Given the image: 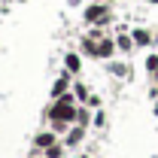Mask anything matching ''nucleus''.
Here are the masks:
<instances>
[{"instance_id":"obj_15","label":"nucleus","mask_w":158,"mask_h":158,"mask_svg":"<svg viewBox=\"0 0 158 158\" xmlns=\"http://www.w3.org/2000/svg\"><path fill=\"white\" fill-rule=\"evenodd\" d=\"M85 103H88V106H100V98H98V94H91V98L85 100Z\"/></svg>"},{"instance_id":"obj_4","label":"nucleus","mask_w":158,"mask_h":158,"mask_svg":"<svg viewBox=\"0 0 158 158\" xmlns=\"http://www.w3.org/2000/svg\"><path fill=\"white\" fill-rule=\"evenodd\" d=\"M79 46H82V52H85V55H88V58H98V49H100V40H94V37H88V34H85V37L79 40Z\"/></svg>"},{"instance_id":"obj_16","label":"nucleus","mask_w":158,"mask_h":158,"mask_svg":"<svg viewBox=\"0 0 158 158\" xmlns=\"http://www.w3.org/2000/svg\"><path fill=\"white\" fill-rule=\"evenodd\" d=\"M149 3H158V0H149Z\"/></svg>"},{"instance_id":"obj_14","label":"nucleus","mask_w":158,"mask_h":158,"mask_svg":"<svg viewBox=\"0 0 158 158\" xmlns=\"http://www.w3.org/2000/svg\"><path fill=\"white\" fill-rule=\"evenodd\" d=\"M67 125H70V122H52V131H55V134H64Z\"/></svg>"},{"instance_id":"obj_8","label":"nucleus","mask_w":158,"mask_h":158,"mask_svg":"<svg viewBox=\"0 0 158 158\" xmlns=\"http://www.w3.org/2000/svg\"><path fill=\"white\" fill-rule=\"evenodd\" d=\"M82 137H85V128L79 125V128H73V131L67 134V140H64V146H79V143H82Z\"/></svg>"},{"instance_id":"obj_6","label":"nucleus","mask_w":158,"mask_h":158,"mask_svg":"<svg viewBox=\"0 0 158 158\" xmlns=\"http://www.w3.org/2000/svg\"><path fill=\"white\" fill-rule=\"evenodd\" d=\"M131 37H134V43H137V46H149L155 34H152V31H146V27H137V31H134Z\"/></svg>"},{"instance_id":"obj_1","label":"nucleus","mask_w":158,"mask_h":158,"mask_svg":"<svg viewBox=\"0 0 158 158\" xmlns=\"http://www.w3.org/2000/svg\"><path fill=\"white\" fill-rule=\"evenodd\" d=\"M116 52H118V46H116V40H113V37H110V34H106V37L100 40V49H98V58H100V61H110V58H113V55H116Z\"/></svg>"},{"instance_id":"obj_13","label":"nucleus","mask_w":158,"mask_h":158,"mask_svg":"<svg viewBox=\"0 0 158 158\" xmlns=\"http://www.w3.org/2000/svg\"><path fill=\"white\" fill-rule=\"evenodd\" d=\"M76 122L82 125V128L88 125V110H85V106H79V116H76Z\"/></svg>"},{"instance_id":"obj_10","label":"nucleus","mask_w":158,"mask_h":158,"mask_svg":"<svg viewBox=\"0 0 158 158\" xmlns=\"http://www.w3.org/2000/svg\"><path fill=\"white\" fill-rule=\"evenodd\" d=\"M110 70H113L116 76H128V79H131V67H128V64H122V61H118V64H110Z\"/></svg>"},{"instance_id":"obj_3","label":"nucleus","mask_w":158,"mask_h":158,"mask_svg":"<svg viewBox=\"0 0 158 158\" xmlns=\"http://www.w3.org/2000/svg\"><path fill=\"white\" fill-rule=\"evenodd\" d=\"M58 143V134L55 131H40L37 137H34V146L37 149H49V146H55Z\"/></svg>"},{"instance_id":"obj_11","label":"nucleus","mask_w":158,"mask_h":158,"mask_svg":"<svg viewBox=\"0 0 158 158\" xmlns=\"http://www.w3.org/2000/svg\"><path fill=\"white\" fill-rule=\"evenodd\" d=\"M73 94H76L79 100H88V98H91V94H88V88H85L82 82H76V85H73Z\"/></svg>"},{"instance_id":"obj_12","label":"nucleus","mask_w":158,"mask_h":158,"mask_svg":"<svg viewBox=\"0 0 158 158\" xmlns=\"http://www.w3.org/2000/svg\"><path fill=\"white\" fill-rule=\"evenodd\" d=\"M146 70L149 73H158V55H149L146 58Z\"/></svg>"},{"instance_id":"obj_9","label":"nucleus","mask_w":158,"mask_h":158,"mask_svg":"<svg viewBox=\"0 0 158 158\" xmlns=\"http://www.w3.org/2000/svg\"><path fill=\"white\" fill-rule=\"evenodd\" d=\"M64 155V146L55 143V146H49V149H43V158H61Z\"/></svg>"},{"instance_id":"obj_2","label":"nucleus","mask_w":158,"mask_h":158,"mask_svg":"<svg viewBox=\"0 0 158 158\" xmlns=\"http://www.w3.org/2000/svg\"><path fill=\"white\" fill-rule=\"evenodd\" d=\"M70 76H73V73H67V70H64V73L55 79V85H52V100H55V98H64V94H67V88H70Z\"/></svg>"},{"instance_id":"obj_17","label":"nucleus","mask_w":158,"mask_h":158,"mask_svg":"<svg viewBox=\"0 0 158 158\" xmlns=\"http://www.w3.org/2000/svg\"><path fill=\"white\" fill-rule=\"evenodd\" d=\"M40 158H43V155H40Z\"/></svg>"},{"instance_id":"obj_5","label":"nucleus","mask_w":158,"mask_h":158,"mask_svg":"<svg viewBox=\"0 0 158 158\" xmlns=\"http://www.w3.org/2000/svg\"><path fill=\"white\" fill-rule=\"evenodd\" d=\"M64 67H67V73L76 76L79 70H82V58H79L76 52H70V55H64Z\"/></svg>"},{"instance_id":"obj_7","label":"nucleus","mask_w":158,"mask_h":158,"mask_svg":"<svg viewBox=\"0 0 158 158\" xmlns=\"http://www.w3.org/2000/svg\"><path fill=\"white\" fill-rule=\"evenodd\" d=\"M116 46H118V52H131L137 43H134V37H131V34H118V37H116Z\"/></svg>"}]
</instances>
